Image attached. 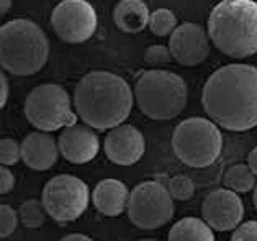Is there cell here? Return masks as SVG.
<instances>
[{
    "mask_svg": "<svg viewBox=\"0 0 257 241\" xmlns=\"http://www.w3.org/2000/svg\"><path fill=\"white\" fill-rule=\"evenodd\" d=\"M202 102L211 122L228 131L257 126V67L228 64L206 79Z\"/></svg>",
    "mask_w": 257,
    "mask_h": 241,
    "instance_id": "6da1fadb",
    "label": "cell"
},
{
    "mask_svg": "<svg viewBox=\"0 0 257 241\" xmlns=\"http://www.w3.org/2000/svg\"><path fill=\"white\" fill-rule=\"evenodd\" d=\"M79 118L97 131L123 125L133 110V91L120 75L106 71L85 74L74 91Z\"/></svg>",
    "mask_w": 257,
    "mask_h": 241,
    "instance_id": "7a4b0ae2",
    "label": "cell"
},
{
    "mask_svg": "<svg viewBox=\"0 0 257 241\" xmlns=\"http://www.w3.org/2000/svg\"><path fill=\"white\" fill-rule=\"evenodd\" d=\"M211 43L229 58L257 53V4L252 0H221L208 18Z\"/></svg>",
    "mask_w": 257,
    "mask_h": 241,
    "instance_id": "3957f363",
    "label": "cell"
},
{
    "mask_svg": "<svg viewBox=\"0 0 257 241\" xmlns=\"http://www.w3.org/2000/svg\"><path fill=\"white\" fill-rule=\"evenodd\" d=\"M49 58L46 33L28 18L7 22L0 30V64L12 75H33Z\"/></svg>",
    "mask_w": 257,
    "mask_h": 241,
    "instance_id": "277c9868",
    "label": "cell"
},
{
    "mask_svg": "<svg viewBox=\"0 0 257 241\" xmlns=\"http://www.w3.org/2000/svg\"><path fill=\"white\" fill-rule=\"evenodd\" d=\"M189 87L179 74L162 69L143 72L135 84V100L151 120H172L187 107Z\"/></svg>",
    "mask_w": 257,
    "mask_h": 241,
    "instance_id": "5b68a950",
    "label": "cell"
},
{
    "mask_svg": "<svg viewBox=\"0 0 257 241\" xmlns=\"http://www.w3.org/2000/svg\"><path fill=\"white\" fill-rule=\"evenodd\" d=\"M172 149L185 166L195 169L208 168L221 154V131L218 125L208 118H185L174 130Z\"/></svg>",
    "mask_w": 257,
    "mask_h": 241,
    "instance_id": "8992f818",
    "label": "cell"
},
{
    "mask_svg": "<svg viewBox=\"0 0 257 241\" xmlns=\"http://www.w3.org/2000/svg\"><path fill=\"white\" fill-rule=\"evenodd\" d=\"M25 117L38 131L51 133L77 125L79 115L72 112L71 97L58 84H41L25 99Z\"/></svg>",
    "mask_w": 257,
    "mask_h": 241,
    "instance_id": "52a82bcc",
    "label": "cell"
},
{
    "mask_svg": "<svg viewBox=\"0 0 257 241\" xmlns=\"http://www.w3.org/2000/svg\"><path fill=\"white\" fill-rule=\"evenodd\" d=\"M128 218L140 230H158L172 220L175 207L167 186L158 181H144L131 190Z\"/></svg>",
    "mask_w": 257,
    "mask_h": 241,
    "instance_id": "ba28073f",
    "label": "cell"
},
{
    "mask_svg": "<svg viewBox=\"0 0 257 241\" xmlns=\"http://www.w3.org/2000/svg\"><path fill=\"white\" fill-rule=\"evenodd\" d=\"M41 202L48 215L59 223L80 218L89 207V186L77 176L58 174L46 182Z\"/></svg>",
    "mask_w": 257,
    "mask_h": 241,
    "instance_id": "9c48e42d",
    "label": "cell"
},
{
    "mask_svg": "<svg viewBox=\"0 0 257 241\" xmlns=\"http://www.w3.org/2000/svg\"><path fill=\"white\" fill-rule=\"evenodd\" d=\"M51 27L62 41L84 43L97 30V12L87 0H64L53 10Z\"/></svg>",
    "mask_w": 257,
    "mask_h": 241,
    "instance_id": "30bf717a",
    "label": "cell"
},
{
    "mask_svg": "<svg viewBox=\"0 0 257 241\" xmlns=\"http://www.w3.org/2000/svg\"><path fill=\"white\" fill-rule=\"evenodd\" d=\"M202 215L215 231H234L242 221L244 205L241 197L233 190L216 189L205 197Z\"/></svg>",
    "mask_w": 257,
    "mask_h": 241,
    "instance_id": "8fae6325",
    "label": "cell"
},
{
    "mask_svg": "<svg viewBox=\"0 0 257 241\" xmlns=\"http://www.w3.org/2000/svg\"><path fill=\"white\" fill-rule=\"evenodd\" d=\"M172 58L182 66H198L208 58L210 36L197 23H182L169 36Z\"/></svg>",
    "mask_w": 257,
    "mask_h": 241,
    "instance_id": "7c38bea8",
    "label": "cell"
},
{
    "mask_svg": "<svg viewBox=\"0 0 257 241\" xmlns=\"http://www.w3.org/2000/svg\"><path fill=\"white\" fill-rule=\"evenodd\" d=\"M105 156L116 166H133L144 156L146 139L133 125H120L110 130L103 143Z\"/></svg>",
    "mask_w": 257,
    "mask_h": 241,
    "instance_id": "4fadbf2b",
    "label": "cell"
},
{
    "mask_svg": "<svg viewBox=\"0 0 257 241\" xmlns=\"http://www.w3.org/2000/svg\"><path fill=\"white\" fill-rule=\"evenodd\" d=\"M58 144L62 157L72 164L90 163L95 159L100 151V139L95 130L85 123L62 128Z\"/></svg>",
    "mask_w": 257,
    "mask_h": 241,
    "instance_id": "5bb4252c",
    "label": "cell"
},
{
    "mask_svg": "<svg viewBox=\"0 0 257 241\" xmlns=\"http://www.w3.org/2000/svg\"><path fill=\"white\" fill-rule=\"evenodd\" d=\"M59 154V144L49 133H28L22 141V161L33 171L51 169L58 163Z\"/></svg>",
    "mask_w": 257,
    "mask_h": 241,
    "instance_id": "9a60e30c",
    "label": "cell"
},
{
    "mask_svg": "<svg viewBox=\"0 0 257 241\" xmlns=\"http://www.w3.org/2000/svg\"><path fill=\"white\" fill-rule=\"evenodd\" d=\"M130 190L126 184L118 179L100 181L92 192L93 207L105 217H118L128 208Z\"/></svg>",
    "mask_w": 257,
    "mask_h": 241,
    "instance_id": "2e32d148",
    "label": "cell"
},
{
    "mask_svg": "<svg viewBox=\"0 0 257 241\" xmlns=\"http://www.w3.org/2000/svg\"><path fill=\"white\" fill-rule=\"evenodd\" d=\"M151 14L143 0H121L113 9V22L123 33H140L149 27Z\"/></svg>",
    "mask_w": 257,
    "mask_h": 241,
    "instance_id": "e0dca14e",
    "label": "cell"
},
{
    "mask_svg": "<svg viewBox=\"0 0 257 241\" xmlns=\"http://www.w3.org/2000/svg\"><path fill=\"white\" fill-rule=\"evenodd\" d=\"M215 230L205 220L185 217L175 223L167 234V241H215Z\"/></svg>",
    "mask_w": 257,
    "mask_h": 241,
    "instance_id": "ac0fdd59",
    "label": "cell"
},
{
    "mask_svg": "<svg viewBox=\"0 0 257 241\" xmlns=\"http://www.w3.org/2000/svg\"><path fill=\"white\" fill-rule=\"evenodd\" d=\"M255 174L247 164H234L224 173V186L236 194H246L255 187Z\"/></svg>",
    "mask_w": 257,
    "mask_h": 241,
    "instance_id": "d6986e66",
    "label": "cell"
},
{
    "mask_svg": "<svg viewBox=\"0 0 257 241\" xmlns=\"http://www.w3.org/2000/svg\"><path fill=\"white\" fill-rule=\"evenodd\" d=\"M46 208L43 202L38 199H28L22 202L20 208H18V217H20L22 223L27 228H40L46 220Z\"/></svg>",
    "mask_w": 257,
    "mask_h": 241,
    "instance_id": "ffe728a7",
    "label": "cell"
},
{
    "mask_svg": "<svg viewBox=\"0 0 257 241\" xmlns=\"http://www.w3.org/2000/svg\"><path fill=\"white\" fill-rule=\"evenodd\" d=\"M177 28V17L169 9H158L151 14L149 20V30L156 36H171Z\"/></svg>",
    "mask_w": 257,
    "mask_h": 241,
    "instance_id": "44dd1931",
    "label": "cell"
},
{
    "mask_svg": "<svg viewBox=\"0 0 257 241\" xmlns=\"http://www.w3.org/2000/svg\"><path fill=\"white\" fill-rule=\"evenodd\" d=\"M167 190H169V194L172 195L174 200L185 202V200H190L193 197V194H195V184H193V181L189 176L177 174L169 179Z\"/></svg>",
    "mask_w": 257,
    "mask_h": 241,
    "instance_id": "7402d4cb",
    "label": "cell"
},
{
    "mask_svg": "<svg viewBox=\"0 0 257 241\" xmlns=\"http://www.w3.org/2000/svg\"><path fill=\"white\" fill-rule=\"evenodd\" d=\"M22 159V144L14 138H4L0 141V163L2 166H15Z\"/></svg>",
    "mask_w": 257,
    "mask_h": 241,
    "instance_id": "603a6c76",
    "label": "cell"
},
{
    "mask_svg": "<svg viewBox=\"0 0 257 241\" xmlns=\"http://www.w3.org/2000/svg\"><path fill=\"white\" fill-rule=\"evenodd\" d=\"M172 59L174 58L171 49H169V46H162V44H154V46H149L144 51V62L153 67L167 66Z\"/></svg>",
    "mask_w": 257,
    "mask_h": 241,
    "instance_id": "cb8c5ba5",
    "label": "cell"
},
{
    "mask_svg": "<svg viewBox=\"0 0 257 241\" xmlns=\"http://www.w3.org/2000/svg\"><path fill=\"white\" fill-rule=\"evenodd\" d=\"M18 220L20 217H18V212H15V208H12L7 204L0 207V236L9 238L17 230Z\"/></svg>",
    "mask_w": 257,
    "mask_h": 241,
    "instance_id": "d4e9b609",
    "label": "cell"
},
{
    "mask_svg": "<svg viewBox=\"0 0 257 241\" xmlns=\"http://www.w3.org/2000/svg\"><path fill=\"white\" fill-rule=\"evenodd\" d=\"M231 241H257V220L244 221L233 231Z\"/></svg>",
    "mask_w": 257,
    "mask_h": 241,
    "instance_id": "484cf974",
    "label": "cell"
},
{
    "mask_svg": "<svg viewBox=\"0 0 257 241\" xmlns=\"http://www.w3.org/2000/svg\"><path fill=\"white\" fill-rule=\"evenodd\" d=\"M15 176L10 171V168L2 166V169H0V194L7 195L9 192H12L15 187Z\"/></svg>",
    "mask_w": 257,
    "mask_h": 241,
    "instance_id": "4316f807",
    "label": "cell"
},
{
    "mask_svg": "<svg viewBox=\"0 0 257 241\" xmlns=\"http://www.w3.org/2000/svg\"><path fill=\"white\" fill-rule=\"evenodd\" d=\"M9 95H10V82H9L7 74L2 72L0 74V107H2V109L9 102Z\"/></svg>",
    "mask_w": 257,
    "mask_h": 241,
    "instance_id": "83f0119b",
    "label": "cell"
},
{
    "mask_svg": "<svg viewBox=\"0 0 257 241\" xmlns=\"http://www.w3.org/2000/svg\"><path fill=\"white\" fill-rule=\"evenodd\" d=\"M59 241H93V239L90 236H87V234H82V233H71V234L62 236Z\"/></svg>",
    "mask_w": 257,
    "mask_h": 241,
    "instance_id": "f1b7e54d",
    "label": "cell"
},
{
    "mask_svg": "<svg viewBox=\"0 0 257 241\" xmlns=\"http://www.w3.org/2000/svg\"><path fill=\"white\" fill-rule=\"evenodd\" d=\"M247 166L250 168V171H252L257 177V146L250 151L249 156H247Z\"/></svg>",
    "mask_w": 257,
    "mask_h": 241,
    "instance_id": "f546056e",
    "label": "cell"
},
{
    "mask_svg": "<svg viewBox=\"0 0 257 241\" xmlns=\"http://www.w3.org/2000/svg\"><path fill=\"white\" fill-rule=\"evenodd\" d=\"M12 2H14V0H2V5H0V12H2V15H5L10 10Z\"/></svg>",
    "mask_w": 257,
    "mask_h": 241,
    "instance_id": "4dcf8cb0",
    "label": "cell"
},
{
    "mask_svg": "<svg viewBox=\"0 0 257 241\" xmlns=\"http://www.w3.org/2000/svg\"><path fill=\"white\" fill-rule=\"evenodd\" d=\"M252 200H254V205H255V208H257V184H255V187H254V190H252Z\"/></svg>",
    "mask_w": 257,
    "mask_h": 241,
    "instance_id": "1f68e13d",
    "label": "cell"
},
{
    "mask_svg": "<svg viewBox=\"0 0 257 241\" xmlns=\"http://www.w3.org/2000/svg\"><path fill=\"white\" fill-rule=\"evenodd\" d=\"M138 241H158V239H151V238H148V239H146V238H144V239H138Z\"/></svg>",
    "mask_w": 257,
    "mask_h": 241,
    "instance_id": "d6a6232c",
    "label": "cell"
},
{
    "mask_svg": "<svg viewBox=\"0 0 257 241\" xmlns=\"http://www.w3.org/2000/svg\"><path fill=\"white\" fill-rule=\"evenodd\" d=\"M59 2H64V0H59Z\"/></svg>",
    "mask_w": 257,
    "mask_h": 241,
    "instance_id": "836d02e7",
    "label": "cell"
}]
</instances>
